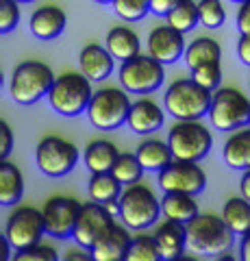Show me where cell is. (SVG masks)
<instances>
[{"instance_id": "6da1fadb", "label": "cell", "mask_w": 250, "mask_h": 261, "mask_svg": "<svg viewBox=\"0 0 250 261\" xmlns=\"http://www.w3.org/2000/svg\"><path fill=\"white\" fill-rule=\"evenodd\" d=\"M185 226H187V248L205 257H220L229 252L235 242V233L227 226L224 218L213 214H198Z\"/></svg>"}, {"instance_id": "7a4b0ae2", "label": "cell", "mask_w": 250, "mask_h": 261, "mask_svg": "<svg viewBox=\"0 0 250 261\" xmlns=\"http://www.w3.org/2000/svg\"><path fill=\"white\" fill-rule=\"evenodd\" d=\"M213 94L193 79H181L168 87L163 96L165 111L176 120H200L209 116Z\"/></svg>"}, {"instance_id": "3957f363", "label": "cell", "mask_w": 250, "mask_h": 261, "mask_svg": "<svg viewBox=\"0 0 250 261\" xmlns=\"http://www.w3.org/2000/svg\"><path fill=\"white\" fill-rule=\"evenodd\" d=\"M92 96V81L83 72H66V74L54 79L50 92H48V102L61 116L74 118L87 111Z\"/></svg>"}, {"instance_id": "277c9868", "label": "cell", "mask_w": 250, "mask_h": 261, "mask_svg": "<svg viewBox=\"0 0 250 261\" xmlns=\"http://www.w3.org/2000/svg\"><path fill=\"white\" fill-rule=\"evenodd\" d=\"M54 79L57 76L52 74L50 65L42 61H24L15 65L9 83V94L18 105H35L39 98L48 96Z\"/></svg>"}, {"instance_id": "5b68a950", "label": "cell", "mask_w": 250, "mask_h": 261, "mask_svg": "<svg viewBox=\"0 0 250 261\" xmlns=\"http://www.w3.org/2000/svg\"><path fill=\"white\" fill-rule=\"evenodd\" d=\"M168 144L174 159L200 161L205 159L213 146V137L200 120H179L168 133Z\"/></svg>"}, {"instance_id": "8992f818", "label": "cell", "mask_w": 250, "mask_h": 261, "mask_svg": "<svg viewBox=\"0 0 250 261\" xmlns=\"http://www.w3.org/2000/svg\"><path fill=\"white\" fill-rule=\"evenodd\" d=\"M131 105L133 102L126 96V89L102 87L98 92H94L92 102L87 107V118H90L94 128L114 130L128 120Z\"/></svg>"}, {"instance_id": "52a82bcc", "label": "cell", "mask_w": 250, "mask_h": 261, "mask_svg": "<svg viewBox=\"0 0 250 261\" xmlns=\"http://www.w3.org/2000/svg\"><path fill=\"white\" fill-rule=\"evenodd\" d=\"M209 122L217 130H235L250 124V98L235 87H217L209 109Z\"/></svg>"}, {"instance_id": "ba28073f", "label": "cell", "mask_w": 250, "mask_h": 261, "mask_svg": "<svg viewBox=\"0 0 250 261\" xmlns=\"http://www.w3.org/2000/svg\"><path fill=\"white\" fill-rule=\"evenodd\" d=\"M120 202H122V214H120L122 222L135 231L152 226L161 214V200H157L150 187L140 183L126 185V190L120 194Z\"/></svg>"}, {"instance_id": "9c48e42d", "label": "cell", "mask_w": 250, "mask_h": 261, "mask_svg": "<svg viewBox=\"0 0 250 261\" xmlns=\"http://www.w3.org/2000/svg\"><path fill=\"white\" fill-rule=\"evenodd\" d=\"M163 63L150 55H135L120 68V83L128 94H150L163 83Z\"/></svg>"}, {"instance_id": "30bf717a", "label": "cell", "mask_w": 250, "mask_h": 261, "mask_svg": "<svg viewBox=\"0 0 250 261\" xmlns=\"http://www.w3.org/2000/svg\"><path fill=\"white\" fill-rule=\"evenodd\" d=\"M35 161L37 168L42 170L46 176L59 178L72 172V168L78 161V150L76 146L63 140L59 135H48L35 148Z\"/></svg>"}, {"instance_id": "8fae6325", "label": "cell", "mask_w": 250, "mask_h": 261, "mask_svg": "<svg viewBox=\"0 0 250 261\" xmlns=\"http://www.w3.org/2000/svg\"><path fill=\"white\" fill-rule=\"evenodd\" d=\"M46 233L44 211L35 207H18L7 220L5 238L11 242L13 250H22L29 246H35Z\"/></svg>"}, {"instance_id": "7c38bea8", "label": "cell", "mask_w": 250, "mask_h": 261, "mask_svg": "<svg viewBox=\"0 0 250 261\" xmlns=\"http://www.w3.org/2000/svg\"><path fill=\"white\" fill-rule=\"evenodd\" d=\"M207 174L198 161L172 159L163 170H159V187L163 192H183L196 196L205 190Z\"/></svg>"}, {"instance_id": "4fadbf2b", "label": "cell", "mask_w": 250, "mask_h": 261, "mask_svg": "<svg viewBox=\"0 0 250 261\" xmlns=\"http://www.w3.org/2000/svg\"><path fill=\"white\" fill-rule=\"evenodd\" d=\"M111 224H114V216L104 209L102 202H96V200L85 202V205L80 207V214H78L72 238H74V242L80 248L92 250L96 246V242L107 233V228Z\"/></svg>"}, {"instance_id": "5bb4252c", "label": "cell", "mask_w": 250, "mask_h": 261, "mask_svg": "<svg viewBox=\"0 0 250 261\" xmlns=\"http://www.w3.org/2000/svg\"><path fill=\"white\" fill-rule=\"evenodd\" d=\"M80 202L70 198V196H52L44 205V222H46V233L57 240L72 238L76 226V220L80 214Z\"/></svg>"}, {"instance_id": "9a60e30c", "label": "cell", "mask_w": 250, "mask_h": 261, "mask_svg": "<svg viewBox=\"0 0 250 261\" xmlns=\"http://www.w3.org/2000/svg\"><path fill=\"white\" fill-rule=\"evenodd\" d=\"M185 33L172 29L170 24L157 27L148 35V55L161 63H176L185 57Z\"/></svg>"}, {"instance_id": "2e32d148", "label": "cell", "mask_w": 250, "mask_h": 261, "mask_svg": "<svg viewBox=\"0 0 250 261\" xmlns=\"http://www.w3.org/2000/svg\"><path fill=\"white\" fill-rule=\"evenodd\" d=\"M163 122H165L163 109L157 102H152L150 98H142V100L131 105L126 124L137 135H150L163 126Z\"/></svg>"}, {"instance_id": "e0dca14e", "label": "cell", "mask_w": 250, "mask_h": 261, "mask_svg": "<svg viewBox=\"0 0 250 261\" xmlns=\"http://www.w3.org/2000/svg\"><path fill=\"white\" fill-rule=\"evenodd\" d=\"M131 235L122 224H111L107 228V233L96 242V246L92 248L94 261H122L126 259V250L131 246Z\"/></svg>"}, {"instance_id": "ac0fdd59", "label": "cell", "mask_w": 250, "mask_h": 261, "mask_svg": "<svg viewBox=\"0 0 250 261\" xmlns=\"http://www.w3.org/2000/svg\"><path fill=\"white\" fill-rule=\"evenodd\" d=\"M155 240L159 244L161 257L168 261H176L183 257L185 248H187V226L185 222H176V220H168L157 226Z\"/></svg>"}, {"instance_id": "d6986e66", "label": "cell", "mask_w": 250, "mask_h": 261, "mask_svg": "<svg viewBox=\"0 0 250 261\" xmlns=\"http://www.w3.org/2000/svg\"><path fill=\"white\" fill-rule=\"evenodd\" d=\"M66 24H68L66 11L59 9V7L46 5V7L35 9V13L31 15L29 29L37 39H42V42H50V39L59 37L61 33L66 31Z\"/></svg>"}, {"instance_id": "ffe728a7", "label": "cell", "mask_w": 250, "mask_h": 261, "mask_svg": "<svg viewBox=\"0 0 250 261\" xmlns=\"http://www.w3.org/2000/svg\"><path fill=\"white\" fill-rule=\"evenodd\" d=\"M114 55L107 50V46L100 44H87L78 55L80 72L90 81H104L114 72Z\"/></svg>"}, {"instance_id": "44dd1931", "label": "cell", "mask_w": 250, "mask_h": 261, "mask_svg": "<svg viewBox=\"0 0 250 261\" xmlns=\"http://www.w3.org/2000/svg\"><path fill=\"white\" fill-rule=\"evenodd\" d=\"M107 50L114 55L116 61H128L135 55H140V37L128 27H114L107 33Z\"/></svg>"}, {"instance_id": "7402d4cb", "label": "cell", "mask_w": 250, "mask_h": 261, "mask_svg": "<svg viewBox=\"0 0 250 261\" xmlns=\"http://www.w3.org/2000/svg\"><path fill=\"white\" fill-rule=\"evenodd\" d=\"M161 214L168 220H176V222H185L193 220L198 216V205L191 194L183 192H165L161 198Z\"/></svg>"}, {"instance_id": "603a6c76", "label": "cell", "mask_w": 250, "mask_h": 261, "mask_svg": "<svg viewBox=\"0 0 250 261\" xmlns=\"http://www.w3.org/2000/svg\"><path fill=\"white\" fill-rule=\"evenodd\" d=\"M222 157L233 170H241V172L250 170V128L241 126V130H235L229 137L224 144Z\"/></svg>"}, {"instance_id": "cb8c5ba5", "label": "cell", "mask_w": 250, "mask_h": 261, "mask_svg": "<svg viewBox=\"0 0 250 261\" xmlns=\"http://www.w3.org/2000/svg\"><path fill=\"white\" fill-rule=\"evenodd\" d=\"M118 157L120 152L116 144L107 140H94L85 148V166L90 172H111Z\"/></svg>"}, {"instance_id": "d4e9b609", "label": "cell", "mask_w": 250, "mask_h": 261, "mask_svg": "<svg viewBox=\"0 0 250 261\" xmlns=\"http://www.w3.org/2000/svg\"><path fill=\"white\" fill-rule=\"evenodd\" d=\"M24 194V176L11 161L0 159V205L11 207Z\"/></svg>"}, {"instance_id": "484cf974", "label": "cell", "mask_w": 250, "mask_h": 261, "mask_svg": "<svg viewBox=\"0 0 250 261\" xmlns=\"http://www.w3.org/2000/svg\"><path fill=\"white\" fill-rule=\"evenodd\" d=\"M135 154L140 157L144 170H150V172L163 170L168 163L174 159L170 144L161 142V140H144L140 146H137Z\"/></svg>"}, {"instance_id": "4316f807", "label": "cell", "mask_w": 250, "mask_h": 261, "mask_svg": "<svg viewBox=\"0 0 250 261\" xmlns=\"http://www.w3.org/2000/svg\"><path fill=\"white\" fill-rule=\"evenodd\" d=\"M222 218L235 235H246L250 231V200L244 196H233L224 202Z\"/></svg>"}, {"instance_id": "83f0119b", "label": "cell", "mask_w": 250, "mask_h": 261, "mask_svg": "<svg viewBox=\"0 0 250 261\" xmlns=\"http://www.w3.org/2000/svg\"><path fill=\"white\" fill-rule=\"evenodd\" d=\"M220 57H222V48L211 37H196L185 48V63L191 70L198 68V65L211 63V61H220Z\"/></svg>"}, {"instance_id": "f1b7e54d", "label": "cell", "mask_w": 250, "mask_h": 261, "mask_svg": "<svg viewBox=\"0 0 250 261\" xmlns=\"http://www.w3.org/2000/svg\"><path fill=\"white\" fill-rule=\"evenodd\" d=\"M90 198L96 202H107L111 198H120L122 183L114 176V172H92V178L87 181Z\"/></svg>"}, {"instance_id": "f546056e", "label": "cell", "mask_w": 250, "mask_h": 261, "mask_svg": "<svg viewBox=\"0 0 250 261\" xmlns=\"http://www.w3.org/2000/svg\"><path fill=\"white\" fill-rule=\"evenodd\" d=\"M165 20L172 29L181 31V33H189L191 29H196V24L200 22L198 3H193V0H179V3L174 5V9L168 11Z\"/></svg>"}, {"instance_id": "4dcf8cb0", "label": "cell", "mask_w": 250, "mask_h": 261, "mask_svg": "<svg viewBox=\"0 0 250 261\" xmlns=\"http://www.w3.org/2000/svg\"><path fill=\"white\" fill-rule=\"evenodd\" d=\"M111 172L118 178L122 185H133V183H140V178L144 174V166L137 154L131 152H122L116 161V166L111 168Z\"/></svg>"}, {"instance_id": "1f68e13d", "label": "cell", "mask_w": 250, "mask_h": 261, "mask_svg": "<svg viewBox=\"0 0 250 261\" xmlns=\"http://www.w3.org/2000/svg\"><path fill=\"white\" fill-rule=\"evenodd\" d=\"M163 259L159 250V244L150 235H137L131 240V246L126 250V261H159Z\"/></svg>"}, {"instance_id": "d6a6232c", "label": "cell", "mask_w": 250, "mask_h": 261, "mask_svg": "<svg viewBox=\"0 0 250 261\" xmlns=\"http://www.w3.org/2000/svg\"><path fill=\"white\" fill-rule=\"evenodd\" d=\"M198 18L207 29H220L227 20L222 0H198Z\"/></svg>"}, {"instance_id": "836d02e7", "label": "cell", "mask_w": 250, "mask_h": 261, "mask_svg": "<svg viewBox=\"0 0 250 261\" xmlns=\"http://www.w3.org/2000/svg\"><path fill=\"white\" fill-rule=\"evenodd\" d=\"M114 11L126 22H137L150 11V0H114Z\"/></svg>"}, {"instance_id": "e575fe53", "label": "cell", "mask_w": 250, "mask_h": 261, "mask_svg": "<svg viewBox=\"0 0 250 261\" xmlns=\"http://www.w3.org/2000/svg\"><path fill=\"white\" fill-rule=\"evenodd\" d=\"M191 79L200 83L207 89H217L220 87V81H222V65L220 61H211V63H205V65H198V68L191 70Z\"/></svg>"}, {"instance_id": "d590c367", "label": "cell", "mask_w": 250, "mask_h": 261, "mask_svg": "<svg viewBox=\"0 0 250 261\" xmlns=\"http://www.w3.org/2000/svg\"><path fill=\"white\" fill-rule=\"evenodd\" d=\"M15 261H57V250L50 246H42V244H35V246L15 250L13 255Z\"/></svg>"}, {"instance_id": "8d00e7d4", "label": "cell", "mask_w": 250, "mask_h": 261, "mask_svg": "<svg viewBox=\"0 0 250 261\" xmlns=\"http://www.w3.org/2000/svg\"><path fill=\"white\" fill-rule=\"evenodd\" d=\"M20 3L15 0H3L0 5V33H9L20 22Z\"/></svg>"}, {"instance_id": "74e56055", "label": "cell", "mask_w": 250, "mask_h": 261, "mask_svg": "<svg viewBox=\"0 0 250 261\" xmlns=\"http://www.w3.org/2000/svg\"><path fill=\"white\" fill-rule=\"evenodd\" d=\"M0 137H3V144H0V159H7L11 148H13V130L5 120L0 122Z\"/></svg>"}, {"instance_id": "f35d334b", "label": "cell", "mask_w": 250, "mask_h": 261, "mask_svg": "<svg viewBox=\"0 0 250 261\" xmlns=\"http://www.w3.org/2000/svg\"><path fill=\"white\" fill-rule=\"evenodd\" d=\"M237 29L241 35H250V0L239 5L237 11Z\"/></svg>"}, {"instance_id": "ab89813d", "label": "cell", "mask_w": 250, "mask_h": 261, "mask_svg": "<svg viewBox=\"0 0 250 261\" xmlns=\"http://www.w3.org/2000/svg\"><path fill=\"white\" fill-rule=\"evenodd\" d=\"M179 0H150V11L157 15H168V11L174 9Z\"/></svg>"}, {"instance_id": "60d3db41", "label": "cell", "mask_w": 250, "mask_h": 261, "mask_svg": "<svg viewBox=\"0 0 250 261\" xmlns=\"http://www.w3.org/2000/svg\"><path fill=\"white\" fill-rule=\"evenodd\" d=\"M237 57L241 59V63L250 65V35H241L237 42Z\"/></svg>"}, {"instance_id": "b9f144b4", "label": "cell", "mask_w": 250, "mask_h": 261, "mask_svg": "<svg viewBox=\"0 0 250 261\" xmlns=\"http://www.w3.org/2000/svg\"><path fill=\"white\" fill-rule=\"evenodd\" d=\"M102 205H104V209H107L114 218L122 214V202H120V198H111V200H107V202H102Z\"/></svg>"}, {"instance_id": "7bdbcfd3", "label": "cell", "mask_w": 250, "mask_h": 261, "mask_svg": "<svg viewBox=\"0 0 250 261\" xmlns=\"http://www.w3.org/2000/svg\"><path fill=\"white\" fill-rule=\"evenodd\" d=\"M239 252H241V259H244V261H250V231H248L246 235H241Z\"/></svg>"}, {"instance_id": "ee69618b", "label": "cell", "mask_w": 250, "mask_h": 261, "mask_svg": "<svg viewBox=\"0 0 250 261\" xmlns=\"http://www.w3.org/2000/svg\"><path fill=\"white\" fill-rule=\"evenodd\" d=\"M239 190H241V196L250 200V170H246L244 176H241V181H239Z\"/></svg>"}, {"instance_id": "f6af8a7d", "label": "cell", "mask_w": 250, "mask_h": 261, "mask_svg": "<svg viewBox=\"0 0 250 261\" xmlns=\"http://www.w3.org/2000/svg\"><path fill=\"white\" fill-rule=\"evenodd\" d=\"M87 259H94V257L80 250H68V255H66V261H87Z\"/></svg>"}, {"instance_id": "bcb514c9", "label": "cell", "mask_w": 250, "mask_h": 261, "mask_svg": "<svg viewBox=\"0 0 250 261\" xmlns=\"http://www.w3.org/2000/svg\"><path fill=\"white\" fill-rule=\"evenodd\" d=\"M94 3H98V5H109V3H114V0H94Z\"/></svg>"}, {"instance_id": "7dc6e473", "label": "cell", "mask_w": 250, "mask_h": 261, "mask_svg": "<svg viewBox=\"0 0 250 261\" xmlns=\"http://www.w3.org/2000/svg\"><path fill=\"white\" fill-rule=\"evenodd\" d=\"M15 3H33V0H15Z\"/></svg>"}, {"instance_id": "c3c4849f", "label": "cell", "mask_w": 250, "mask_h": 261, "mask_svg": "<svg viewBox=\"0 0 250 261\" xmlns=\"http://www.w3.org/2000/svg\"><path fill=\"white\" fill-rule=\"evenodd\" d=\"M233 3H239L241 5V3H246V0H233Z\"/></svg>"}, {"instance_id": "681fc988", "label": "cell", "mask_w": 250, "mask_h": 261, "mask_svg": "<svg viewBox=\"0 0 250 261\" xmlns=\"http://www.w3.org/2000/svg\"><path fill=\"white\" fill-rule=\"evenodd\" d=\"M248 89H250V81H248Z\"/></svg>"}]
</instances>
